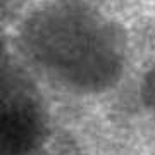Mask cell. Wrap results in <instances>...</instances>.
<instances>
[{
  "instance_id": "6da1fadb",
  "label": "cell",
  "mask_w": 155,
  "mask_h": 155,
  "mask_svg": "<svg viewBox=\"0 0 155 155\" xmlns=\"http://www.w3.org/2000/svg\"><path fill=\"white\" fill-rule=\"evenodd\" d=\"M7 55L36 88L72 102L117 95L140 67V41L122 7L98 0H19Z\"/></svg>"
},
{
  "instance_id": "7a4b0ae2",
  "label": "cell",
  "mask_w": 155,
  "mask_h": 155,
  "mask_svg": "<svg viewBox=\"0 0 155 155\" xmlns=\"http://www.w3.org/2000/svg\"><path fill=\"white\" fill-rule=\"evenodd\" d=\"M47 134L43 109L29 91H5L2 114V155H33Z\"/></svg>"
}]
</instances>
